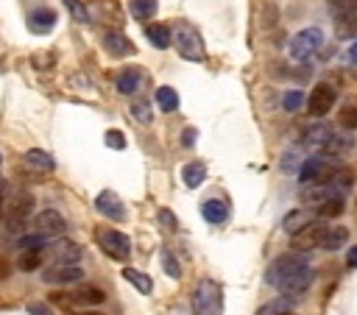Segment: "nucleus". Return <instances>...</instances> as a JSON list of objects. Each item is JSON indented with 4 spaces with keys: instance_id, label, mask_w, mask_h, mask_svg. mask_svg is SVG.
<instances>
[{
    "instance_id": "f257e3e1",
    "label": "nucleus",
    "mask_w": 357,
    "mask_h": 315,
    "mask_svg": "<svg viewBox=\"0 0 357 315\" xmlns=\"http://www.w3.org/2000/svg\"><path fill=\"white\" fill-rule=\"evenodd\" d=\"M312 265L298 254H282L265 270V282L282 295H301L312 284Z\"/></svg>"
},
{
    "instance_id": "f03ea898",
    "label": "nucleus",
    "mask_w": 357,
    "mask_h": 315,
    "mask_svg": "<svg viewBox=\"0 0 357 315\" xmlns=\"http://www.w3.org/2000/svg\"><path fill=\"white\" fill-rule=\"evenodd\" d=\"M298 142H301L304 148L324 151V156H332V153H346V151H349V139H343L337 131H332V128H329V125H324V123H315V125L301 128Z\"/></svg>"
},
{
    "instance_id": "7ed1b4c3",
    "label": "nucleus",
    "mask_w": 357,
    "mask_h": 315,
    "mask_svg": "<svg viewBox=\"0 0 357 315\" xmlns=\"http://www.w3.org/2000/svg\"><path fill=\"white\" fill-rule=\"evenodd\" d=\"M170 45H176L178 56L187 61H204L206 50H204V39L198 33V28L187 20H178L176 28L170 31Z\"/></svg>"
},
{
    "instance_id": "20e7f679",
    "label": "nucleus",
    "mask_w": 357,
    "mask_h": 315,
    "mask_svg": "<svg viewBox=\"0 0 357 315\" xmlns=\"http://www.w3.org/2000/svg\"><path fill=\"white\" fill-rule=\"evenodd\" d=\"M192 315H223V287L215 279H201L195 284Z\"/></svg>"
},
{
    "instance_id": "39448f33",
    "label": "nucleus",
    "mask_w": 357,
    "mask_h": 315,
    "mask_svg": "<svg viewBox=\"0 0 357 315\" xmlns=\"http://www.w3.org/2000/svg\"><path fill=\"white\" fill-rule=\"evenodd\" d=\"M335 178V164L324 153H312L298 164V181L301 184H324Z\"/></svg>"
},
{
    "instance_id": "423d86ee",
    "label": "nucleus",
    "mask_w": 357,
    "mask_h": 315,
    "mask_svg": "<svg viewBox=\"0 0 357 315\" xmlns=\"http://www.w3.org/2000/svg\"><path fill=\"white\" fill-rule=\"evenodd\" d=\"M95 240H98V245L103 248V254H109L112 259H128V254H131V240L123 234V231H117V229H109V226H100V229H95Z\"/></svg>"
},
{
    "instance_id": "0eeeda50",
    "label": "nucleus",
    "mask_w": 357,
    "mask_h": 315,
    "mask_svg": "<svg viewBox=\"0 0 357 315\" xmlns=\"http://www.w3.org/2000/svg\"><path fill=\"white\" fill-rule=\"evenodd\" d=\"M321 45H324V31L321 28H304V31H298L290 39V56L298 59V61H304L312 53H318Z\"/></svg>"
},
{
    "instance_id": "6e6552de",
    "label": "nucleus",
    "mask_w": 357,
    "mask_h": 315,
    "mask_svg": "<svg viewBox=\"0 0 357 315\" xmlns=\"http://www.w3.org/2000/svg\"><path fill=\"white\" fill-rule=\"evenodd\" d=\"M335 98H337V92H335L332 84H315L310 89V98H307V112L312 117H324L326 112H332Z\"/></svg>"
},
{
    "instance_id": "1a4fd4ad",
    "label": "nucleus",
    "mask_w": 357,
    "mask_h": 315,
    "mask_svg": "<svg viewBox=\"0 0 357 315\" xmlns=\"http://www.w3.org/2000/svg\"><path fill=\"white\" fill-rule=\"evenodd\" d=\"M31 209H33V195H31L28 190L14 192L11 201H8V229H11V231L22 229L25 217L31 215Z\"/></svg>"
},
{
    "instance_id": "9d476101",
    "label": "nucleus",
    "mask_w": 357,
    "mask_h": 315,
    "mask_svg": "<svg viewBox=\"0 0 357 315\" xmlns=\"http://www.w3.org/2000/svg\"><path fill=\"white\" fill-rule=\"evenodd\" d=\"M340 195H343V190H340L337 184H332V181L310 184V187L301 192V203H304V206H310V209H318V206H324L326 201L340 198Z\"/></svg>"
},
{
    "instance_id": "9b49d317",
    "label": "nucleus",
    "mask_w": 357,
    "mask_h": 315,
    "mask_svg": "<svg viewBox=\"0 0 357 315\" xmlns=\"http://www.w3.org/2000/svg\"><path fill=\"white\" fill-rule=\"evenodd\" d=\"M106 295H103V290H98V287H78V290H73V293H53L50 295V301H56V304H81V307H92V304H100Z\"/></svg>"
},
{
    "instance_id": "f8f14e48",
    "label": "nucleus",
    "mask_w": 357,
    "mask_h": 315,
    "mask_svg": "<svg viewBox=\"0 0 357 315\" xmlns=\"http://www.w3.org/2000/svg\"><path fill=\"white\" fill-rule=\"evenodd\" d=\"M33 229H36V234H42V237H59V234H64L67 223H64V217H61L56 209H42V212L33 217Z\"/></svg>"
},
{
    "instance_id": "ddd939ff",
    "label": "nucleus",
    "mask_w": 357,
    "mask_h": 315,
    "mask_svg": "<svg viewBox=\"0 0 357 315\" xmlns=\"http://www.w3.org/2000/svg\"><path fill=\"white\" fill-rule=\"evenodd\" d=\"M81 279H84L81 265H50L42 273V282H47V284H75Z\"/></svg>"
},
{
    "instance_id": "4468645a",
    "label": "nucleus",
    "mask_w": 357,
    "mask_h": 315,
    "mask_svg": "<svg viewBox=\"0 0 357 315\" xmlns=\"http://www.w3.org/2000/svg\"><path fill=\"white\" fill-rule=\"evenodd\" d=\"M324 223L321 220H312V223H307L301 231H296L293 234V248L296 251H310V248H318L321 245V237H324Z\"/></svg>"
},
{
    "instance_id": "2eb2a0df",
    "label": "nucleus",
    "mask_w": 357,
    "mask_h": 315,
    "mask_svg": "<svg viewBox=\"0 0 357 315\" xmlns=\"http://www.w3.org/2000/svg\"><path fill=\"white\" fill-rule=\"evenodd\" d=\"M95 209H98L100 215H106L109 220H126V206H123L120 195L112 192V190H103V192L95 198Z\"/></svg>"
},
{
    "instance_id": "dca6fc26",
    "label": "nucleus",
    "mask_w": 357,
    "mask_h": 315,
    "mask_svg": "<svg viewBox=\"0 0 357 315\" xmlns=\"http://www.w3.org/2000/svg\"><path fill=\"white\" fill-rule=\"evenodd\" d=\"M145 84H148V75H145L139 67H126V70L117 75V92H120V95H137Z\"/></svg>"
},
{
    "instance_id": "f3484780",
    "label": "nucleus",
    "mask_w": 357,
    "mask_h": 315,
    "mask_svg": "<svg viewBox=\"0 0 357 315\" xmlns=\"http://www.w3.org/2000/svg\"><path fill=\"white\" fill-rule=\"evenodd\" d=\"M25 25L31 33H50L56 28V11L53 8H33L28 17H25Z\"/></svg>"
},
{
    "instance_id": "a211bd4d",
    "label": "nucleus",
    "mask_w": 357,
    "mask_h": 315,
    "mask_svg": "<svg viewBox=\"0 0 357 315\" xmlns=\"http://www.w3.org/2000/svg\"><path fill=\"white\" fill-rule=\"evenodd\" d=\"M81 254H84L81 245H75L70 240H56L50 245V256L56 259V265H75L81 259Z\"/></svg>"
},
{
    "instance_id": "6ab92c4d",
    "label": "nucleus",
    "mask_w": 357,
    "mask_h": 315,
    "mask_svg": "<svg viewBox=\"0 0 357 315\" xmlns=\"http://www.w3.org/2000/svg\"><path fill=\"white\" fill-rule=\"evenodd\" d=\"M103 47H106V53H112V56H131V53H134L131 39H128L126 33H120V31H109V33L103 36Z\"/></svg>"
},
{
    "instance_id": "aec40b11",
    "label": "nucleus",
    "mask_w": 357,
    "mask_h": 315,
    "mask_svg": "<svg viewBox=\"0 0 357 315\" xmlns=\"http://www.w3.org/2000/svg\"><path fill=\"white\" fill-rule=\"evenodd\" d=\"M335 33L340 39H354L357 36V14L351 8L335 11Z\"/></svg>"
},
{
    "instance_id": "412c9836",
    "label": "nucleus",
    "mask_w": 357,
    "mask_h": 315,
    "mask_svg": "<svg viewBox=\"0 0 357 315\" xmlns=\"http://www.w3.org/2000/svg\"><path fill=\"white\" fill-rule=\"evenodd\" d=\"M22 162H25L28 167L39 170V173H42V170L47 173V170H53V167H56L53 156H50L47 151H42V148H28V151H25V156H22Z\"/></svg>"
},
{
    "instance_id": "4be33fe9",
    "label": "nucleus",
    "mask_w": 357,
    "mask_h": 315,
    "mask_svg": "<svg viewBox=\"0 0 357 315\" xmlns=\"http://www.w3.org/2000/svg\"><path fill=\"white\" fill-rule=\"evenodd\" d=\"M312 220H315V217H312V209H293V212L284 217L282 226H284L287 234H296V231H301V229H304L307 223H312Z\"/></svg>"
},
{
    "instance_id": "5701e85b",
    "label": "nucleus",
    "mask_w": 357,
    "mask_h": 315,
    "mask_svg": "<svg viewBox=\"0 0 357 315\" xmlns=\"http://www.w3.org/2000/svg\"><path fill=\"white\" fill-rule=\"evenodd\" d=\"M349 231L343 226H326L324 229V237H321V245L318 248H326V251H337L343 243H346Z\"/></svg>"
},
{
    "instance_id": "b1692460",
    "label": "nucleus",
    "mask_w": 357,
    "mask_h": 315,
    "mask_svg": "<svg viewBox=\"0 0 357 315\" xmlns=\"http://www.w3.org/2000/svg\"><path fill=\"white\" fill-rule=\"evenodd\" d=\"M201 215H204L209 223L220 226V223H226V217H229V209H226V203H220L218 198H212V201H204V206H201Z\"/></svg>"
},
{
    "instance_id": "393cba45",
    "label": "nucleus",
    "mask_w": 357,
    "mask_h": 315,
    "mask_svg": "<svg viewBox=\"0 0 357 315\" xmlns=\"http://www.w3.org/2000/svg\"><path fill=\"white\" fill-rule=\"evenodd\" d=\"M145 36H148V42H151L153 47H159V50L170 47V28H167V25H162V22L148 25V28H145Z\"/></svg>"
},
{
    "instance_id": "a878e982",
    "label": "nucleus",
    "mask_w": 357,
    "mask_h": 315,
    "mask_svg": "<svg viewBox=\"0 0 357 315\" xmlns=\"http://www.w3.org/2000/svg\"><path fill=\"white\" fill-rule=\"evenodd\" d=\"M156 8H159L156 0H128V11H131V17L139 20V22L151 20V17L156 14Z\"/></svg>"
},
{
    "instance_id": "bb28decb",
    "label": "nucleus",
    "mask_w": 357,
    "mask_h": 315,
    "mask_svg": "<svg viewBox=\"0 0 357 315\" xmlns=\"http://www.w3.org/2000/svg\"><path fill=\"white\" fill-rule=\"evenodd\" d=\"M181 178H184V184L187 187H201L204 184V178H206V167L201 164V162H190V164H184V170H181Z\"/></svg>"
},
{
    "instance_id": "cd10ccee",
    "label": "nucleus",
    "mask_w": 357,
    "mask_h": 315,
    "mask_svg": "<svg viewBox=\"0 0 357 315\" xmlns=\"http://www.w3.org/2000/svg\"><path fill=\"white\" fill-rule=\"evenodd\" d=\"M123 279H126V282H131L142 295H148V293L153 290L151 276H145V273H142V270H137V268H126V270H123Z\"/></svg>"
},
{
    "instance_id": "c85d7f7f",
    "label": "nucleus",
    "mask_w": 357,
    "mask_h": 315,
    "mask_svg": "<svg viewBox=\"0 0 357 315\" xmlns=\"http://www.w3.org/2000/svg\"><path fill=\"white\" fill-rule=\"evenodd\" d=\"M156 106L162 112H176L178 109V92L173 86H159L156 89Z\"/></svg>"
},
{
    "instance_id": "c756f323",
    "label": "nucleus",
    "mask_w": 357,
    "mask_h": 315,
    "mask_svg": "<svg viewBox=\"0 0 357 315\" xmlns=\"http://www.w3.org/2000/svg\"><path fill=\"white\" fill-rule=\"evenodd\" d=\"M335 123H337V128H343V131H354V128H357V106H354V103L340 106Z\"/></svg>"
},
{
    "instance_id": "7c9ffc66",
    "label": "nucleus",
    "mask_w": 357,
    "mask_h": 315,
    "mask_svg": "<svg viewBox=\"0 0 357 315\" xmlns=\"http://www.w3.org/2000/svg\"><path fill=\"white\" fill-rule=\"evenodd\" d=\"M293 309H290V298L284 295V298H273V301H268V304H262L259 309H257V315H290Z\"/></svg>"
},
{
    "instance_id": "2f4dec72",
    "label": "nucleus",
    "mask_w": 357,
    "mask_h": 315,
    "mask_svg": "<svg viewBox=\"0 0 357 315\" xmlns=\"http://www.w3.org/2000/svg\"><path fill=\"white\" fill-rule=\"evenodd\" d=\"M45 248H31V251H22L20 254V270H36L39 265H42V259H45V254H42Z\"/></svg>"
},
{
    "instance_id": "473e14b6",
    "label": "nucleus",
    "mask_w": 357,
    "mask_h": 315,
    "mask_svg": "<svg viewBox=\"0 0 357 315\" xmlns=\"http://www.w3.org/2000/svg\"><path fill=\"white\" fill-rule=\"evenodd\" d=\"M162 268H165V273H167L170 279H178V276H181V265H178V259H176L167 248L162 251Z\"/></svg>"
},
{
    "instance_id": "72a5a7b5",
    "label": "nucleus",
    "mask_w": 357,
    "mask_h": 315,
    "mask_svg": "<svg viewBox=\"0 0 357 315\" xmlns=\"http://www.w3.org/2000/svg\"><path fill=\"white\" fill-rule=\"evenodd\" d=\"M131 114H134L139 123H151V120H153V112H151V103H148V100H134V103H131Z\"/></svg>"
},
{
    "instance_id": "f704fd0d",
    "label": "nucleus",
    "mask_w": 357,
    "mask_h": 315,
    "mask_svg": "<svg viewBox=\"0 0 357 315\" xmlns=\"http://www.w3.org/2000/svg\"><path fill=\"white\" fill-rule=\"evenodd\" d=\"M17 245H20V251L45 248V245H47V237H42V234H25V237H20V240H17Z\"/></svg>"
},
{
    "instance_id": "c9c22d12",
    "label": "nucleus",
    "mask_w": 357,
    "mask_h": 315,
    "mask_svg": "<svg viewBox=\"0 0 357 315\" xmlns=\"http://www.w3.org/2000/svg\"><path fill=\"white\" fill-rule=\"evenodd\" d=\"M64 6H67V11L73 14V20H78V22H89V20H92L89 11H86V6H84L81 0H64Z\"/></svg>"
},
{
    "instance_id": "e433bc0d",
    "label": "nucleus",
    "mask_w": 357,
    "mask_h": 315,
    "mask_svg": "<svg viewBox=\"0 0 357 315\" xmlns=\"http://www.w3.org/2000/svg\"><path fill=\"white\" fill-rule=\"evenodd\" d=\"M301 103H304V95H301L298 89H290V92H284V98H282L284 112H298V109H301Z\"/></svg>"
},
{
    "instance_id": "4c0bfd02",
    "label": "nucleus",
    "mask_w": 357,
    "mask_h": 315,
    "mask_svg": "<svg viewBox=\"0 0 357 315\" xmlns=\"http://www.w3.org/2000/svg\"><path fill=\"white\" fill-rule=\"evenodd\" d=\"M103 142H106L112 151H123V148H126V137H123V131H117V128H109V131L103 134Z\"/></svg>"
},
{
    "instance_id": "58836bf2",
    "label": "nucleus",
    "mask_w": 357,
    "mask_h": 315,
    "mask_svg": "<svg viewBox=\"0 0 357 315\" xmlns=\"http://www.w3.org/2000/svg\"><path fill=\"white\" fill-rule=\"evenodd\" d=\"M159 220H162L167 229H176V217H173L167 209H159Z\"/></svg>"
},
{
    "instance_id": "ea45409f",
    "label": "nucleus",
    "mask_w": 357,
    "mask_h": 315,
    "mask_svg": "<svg viewBox=\"0 0 357 315\" xmlns=\"http://www.w3.org/2000/svg\"><path fill=\"white\" fill-rule=\"evenodd\" d=\"M28 312H31V315H53L45 304H28Z\"/></svg>"
},
{
    "instance_id": "a19ab883",
    "label": "nucleus",
    "mask_w": 357,
    "mask_h": 315,
    "mask_svg": "<svg viewBox=\"0 0 357 315\" xmlns=\"http://www.w3.org/2000/svg\"><path fill=\"white\" fill-rule=\"evenodd\" d=\"M346 262H349V268H357V245H354V248H349Z\"/></svg>"
},
{
    "instance_id": "79ce46f5",
    "label": "nucleus",
    "mask_w": 357,
    "mask_h": 315,
    "mask_svg": "<svg viewBox=\"0 0 357 315\" xmlns=\"http://www.w3.org/2000/svg\"><path fill=\"white\" fill-rule=\"evenodd\" d=\"M8 273H11V265L0 256V282H3V279H8Z\"/></svg>"
},
{
    "instance_id": "37998d69",
    "label": "nucleus",
    "mask_w": 357,
    "mask_h": 315,
    "mask_svg": "<svg viewBox=\"0 0 357 315\" xmlns=\"http://www.w3.org/2000/svg\"><path fill=\"white\" fill-rule=\"evenodd\" d=\"M181 142H184V145H192V142H195V128H187L184 137H181Z\"/></svg>"
},
{
    "instance_id": "c03bdc74",
    "label": "nucleus",
    "mask_w": 357,
    "mask_h": 315,
    "mask_svg": "<svg viewBox=\"0 0 357 315\" xmlns=\"http://www.w3.org/2000/svg\"><path fill=\"white\" fill-rule=\"evenodd\" d=\"M3 198H6V184L0 181V220H3Z\"/></svg>"
},
{
    "instance_id": "a18cd8bd",
    "label": "nucleus",
    "mask_w": 357,
    "mask_h": 315,
    "mask_svg": "<svg viewBox=\"0 0 357 315\" xmlns=\"http://www.w3.org/2000/svg\"><path fill=\"white\" fill-rule=\"evenodd\" d=\"M349 56H351V59H354V61H357V42H354V45H351V50H349Z\"/></svg>"
},
{
    "instance_id": "49530a36",
    "label": "nucleus",
    "mask_w": 357,
    "mask_h": 315,
    "mask_svg": "<svg viewBox=\"0 0 357 315\" xmlns=\"http://www.w3.org/2000/svg\"><path fill=\"white\" fill-rule=\"evenodd\" d=\"M75 315H100V312H75Z\"/></svg>"
},
{
    "instance_id": "de8ad7c7",
    "label": "nucleus",
    "mask_w": 357,
    "mask_h": 315,
    "mask_svg": "<svg viewBox=\"0 0 357 315\" xmlns=\"http://www.w3.org/2000/svg\"><path fill=\"white\" fill-rule=\"evenodd\" d=\"M0 162H3V153H0Z\"/></svg>"
},
{
    "instance_id": "09e8293b",
    "label": "nucleus",
    "mask_w": 357,
    "mask_h": 315,
    "mask_svg": "<svg viewBox=\"0 0 357 315\" xmlns=\"http://www.w3.org/2000/svg\"><path fill=\"white\" fill-rule=\"evenodd\" d=\"M290 315H296V312H290Z\"/></svg>"
}]
</instances>
